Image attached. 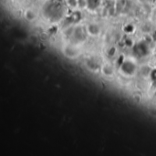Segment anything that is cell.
Returning <instances> with one entry per match:
<instances>
[{"label": "cell", "mask_w": 156, "mask_h": 156, "mask_svg": "<svg viewBox=\"0 0 156 156\" xmlns=\"http://www.w3.org/2000/svg\"><path fill=\"white\" fill-rule=\"evenodd\" d=\"M147 1H149V2H151V3H153V2H155V0H147Z\"/></svg>", "instance_id": "8"}, {"label": "cell", "mask_w": 156, "mask_h": 156, "mask_svg": "<svg viewBox=\"0 0 156 156\" xmlns=\"http://www.w3.org/2000/svg\"><path fill=\"white\" fill-rule=\"evenodd\" d=\"M101 0H87V8L94 10L100 5Z\"/></svg>", "instance_id": "4"}, {"label": "cell", "mask_w": 156, "mask_h": 156, "mask_svg": "<svg viewBox=\"0 0 156 156\" xmlns=\"http://www.w3.org/2000/svg\"><path fill=\"white\" fill-rule=\"evenodd\" d=\"M86 32L90 37H98L101 33V27L95 23H90L86 27Z\"/></svg>", "instance_id": "1"}, {"label": "cell", "mask_w": 156, "mask_h": 156, "mask_svg": "<svg viewBox=\"0 0 156 156\" xmlns=\"http://www.w3.org/2000/svg\"><path fill=\"white\" fill-rule=\"evenodd\" d=\"M66 4L70 8H76L78 7V0H65Z\"/></svg>", "instance_id": "6"}, {"label": "cell", "mask_w": 156, "mask_h": 156, "mask_svg": "<svg viewBox=\"0 0 156 156\" xmlns=\"http://www.w3.org/2000/svg\"><path fill=\"white\" fill-rule=\"evenodd\" d=\"M24 16H25L26 19L28 21H33L36 18V13L32 9H27Z\"/></svg>", "instance_id": "5"}, {"label": "cell", "mask_w": 156, "mask_h": 156, "mask_svg": "<svg viewBox=\"0 0 156 156\" xmlns=\"http://www.w3.org/2000/svg\"><path fill=\"white\" fill-rule=\"evenodd\" d=\"M78 7L80 9L87 7V0H78Z\"/></svg>", "instance_id": "7"}, {"label": "cell", "mask_w": 156, "mask_h": 156, "mask_svg": "<svg viewBox=\"0 0 156 156\" xmlns=\"http://www.w3.org/2000/svg\"><path fill=\"white\" fill-rule=\"evenodd\" d=\"M63 53L64 55L68 58H77V57L79 56V52L77 51V49L70 46V45H68V46H65L64 48H63Z\"/></svg>", "instance_id": "2"}, {"label": "cell", "mask_w": 156, "mask_h": 156, "mask_svg": "<svg viewBox=\"0 0 156 156\" xmlns=\"http://www.w3.org/2000/svg\"><path fill=\"white\" fill-rule=\"evenodd\" d=\"M101 72L105 76V77H112L114 74V69L113 68L108 64V63H104L101 67Z\"/></svg>", "instance_id": "3"}]
</instances>
